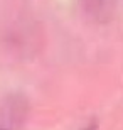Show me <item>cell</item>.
Segmentation results:
<instances>
[{
  "label": "cell",
  "mask_w": 123,
  "mask_h": 130,
  "mask_svg": "<svg viewBox=\"0 0 123 130\" xmlns=\"http://www.w3.org/2000/svg\"><path fill=\"white\" fill-rule=\"evenodd\" d=\"M84 9L86 14L96 22H108L113 14L110 0H84Z\"/></svg>",
  "instance_id": "6da1fadb"
},
{
  "label": "cell",
  "mask_w": 123,
  "mask_h": 130,
  "mask_svg": "<svg viewBox=\"0 0 123 130\" xmlns=\"http://www.w3.org/2000/svg\"><path fill=\"white\" fill-rule=\"evenodd\" d=\"M81 130H98V123L96 122H91V123H88L84 128H81Z\"/></svg>",
  "instance_id": "7a4b0ae2"
},
{
  "label": "cell",
  "mask_w": 123,
  "mask_h": 130,
  "mask_svg": "<svg viewBox=\"0 0 123 130\" xmlns=\"http://www.w3.org/2000/svg\"><path fill=\"white\" fill-rule=\"evenodd\" d=\"M0 130H9V128H5V127H0Z\"/></svg>",
  "instance_id": "3957f363"
}]
</instances>
